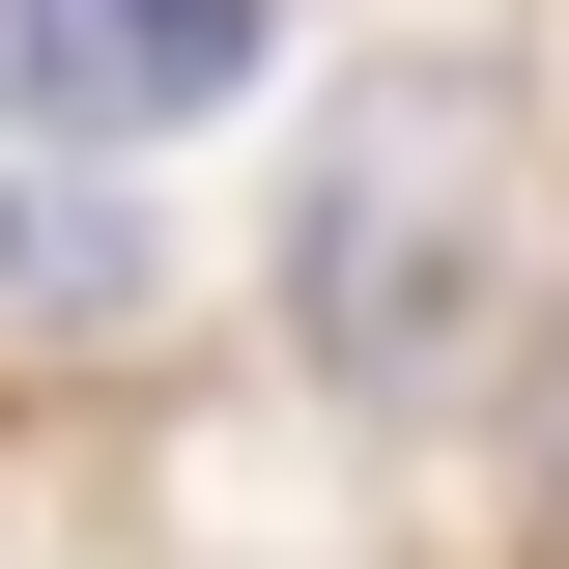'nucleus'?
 Here are the masks:
<instances>
[{"label": "nucleus", "mask_w": 569, "mask_h": 569, "mask_svg": "<svg viewBox=\"0 0 569 569\" xmlns=\"http://www.w3.org/2000/svg\"><path fill=\"white\" fill-rule=\"evenodd\" d=\"M456 313H485V86H370L342 171H313V342L427 370Z\"/></svg>", "instance_id": "nucleus-1"}, {"label": "nucleus", "mask_w": 569, "mask_h": 569, "mask_svg": "<svg viewBox=\"0 0 569 569\" xmlns=\"http://www.w3.org/2000/svg\"><path fill=\"white\" fill-rule=\"evenodd\" d=\"M200 86H257V0H0V114L29 142H171Z\"/></svg>", "instance_id": "nucleus-2"}]
</instances>
